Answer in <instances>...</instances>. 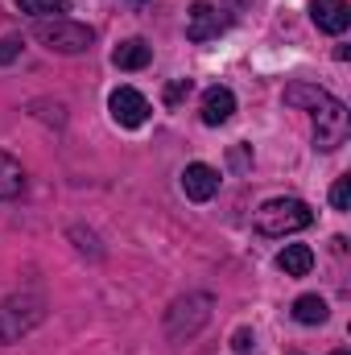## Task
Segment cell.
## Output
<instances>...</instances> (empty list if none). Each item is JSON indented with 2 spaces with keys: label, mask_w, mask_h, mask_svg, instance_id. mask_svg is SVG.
<instances>
[{
  "label": "cell",
  "mask_w": 351,
  "mask_h": 355,
  "mask_svg": "<svg viewBox=\"0 0 351 355\" xmlns=\"http://www.w3.org/2000/svg\"><path fill=\"white\" fill-rule=\"evenodd\" d=\"M314 223V211L302 198H273L257 211V232L261 236H293Z\"/></svg>",
  "instance_id": "6da1fadb"
},
{
  "label": "cell",
  "mask_w": 351,
  "mask_h": 355,
  "mask_svg": "<svg viewBox=\"0 0 351 355\" xmlns=\"http://www.w3.org/2000/svg\"><path fill=\"white\" fill-rule=\"evenodd\" d=\"M33 37H37L46 50H54V54H83V50H91V42H95L91 25L67 21V17H46V21H37V25H33Z\"/></svg>",
  "instance_id": "7a4b0ae2"
},
{
  "label": "cell",
  "mask_w": 351,
  "mask_h": 355,
  "mask_svg": "<svg viewBox=\"0 0 351 355\" xmlns=\"http://www.w3.org/2000/svg\"><path fill=\"white\" fill-rule=\"evenodd\" d=\"M310 116H314V149L331 153V149H339V145L348 141V132H351L348 107H343L331 91H327V95L310 107Z\"/></svg>",
  "instance_id": "3957f363"
},
{
  "label": "cell",
  "mask_w": 351,
  "mask_h": 355,
  "mask_svg": "<svg viewBox=\"0 0 351 355\" xmlns=\"http://www.w3.org/2000/svg\"><path fill=\"white\" fill-rule=\"evenodd\" d=\"M211 293H186V297H178L174 306H170V314H166V335L182 343V339H194L207 322H211Z\"/></svg>",
  "instance_id": "277c9868"
},
{
  "label": "cell",
  "mask_w": 351,
  "mask_h": 355,
  "mask_svg": "<svg viewBox=\"0 0 351 355\" xmlns=\"http://www.w3.org/2000/svg\"><path fill=\"white\" fill-rule=\"evenodd\" d=\"M46 318V302L37 293H21V297H8L0 306V343H17L25 331H33L37 322Z\"/></svg>",
  "instance_id": "5b68a950"
},
{
  "label": "cell",
  "mask_w": 351,
  "mask_h": 355,
  "mask_svg": "<svg viewBox=\"0 0 351 355\" xmlns=\"http://www.w3.org/2000/svg\"><path fill=\"white\" fill-rule=\"evenodd\" d=\"M108 112H112V120L120 128H141L149 120V99L132 87H116L108 95Z\"/></svg>",
  "instance_id": "8992f818"
},
{
  "label": "cell",
  "mask_w": 351,
  "mask_h": 355,
  "mask_svg": "<svg viewBox=\"0 0 351 355\" xmlns=\"http://www.w3.org/2000/svg\"><path fill=\"white\" fill-rule=\"evenodd\" d=\"M223 17H219V8L215 4H207V0H198L190 12H186V37L190 42H211V37H219L223 33Z\"/></svg>",
  "instance_id": "52a82bcc"
},
{
  "label": "cell",
  "mask_w": 351,
  "mask_h": 355,
  "mask_svg": "<svg viewBox=\"0 0 351 355\" xmlns=\"http://www.w3.org/2000/svg\"><path fill=\"white\" fill-rule=\"evenodd\" d=\"M310 21L323 29V33H348L351 25V8L348 0H310Z\"/></svg>",
  "instance_id": "ba28073f"
},
{
  "label": "cell",
  "mask_w": 351,
  "mask_h": 355,
  "mask_svg": "<svg viewBox=\"0 0 351 355\" xmlns=\"http://www.w3.org/2000/svg\"><path fill=\"white\" fill-rule=\"evenodd\" d=\"M182 190H186V198H194V202L215 198V194H219V170H211V166H203V162L186 166V170H182Z\"/></svg>",
  "instance_id": "9c48e42d"
},
{
  "label": "cell",
  "mask_w": 351,
  "mask_h": 355,
  "mask_svg": "<svg viewBox=\"0 0 351 355\" xmlns=\"http://www.w3.org/2000/svg\"><path fill=\"white\" fill-rule=\"evenodd\" d=\"M236 116V95L228 87H207L203 91V124H211V128H219V124H228Z\"/></svg>",
  "instance_id": "30bf717a"
},
{
  "label": "cell",
  "mask_w": 351,
  "mask_h": 355,
  "mask_svg": "<svg viewBox=\"0 0 351 355\" xmlns=\"http://www.w3.org/2000/svg\"><path fill=\"white\" fill-rule=\"evenodd\" d=\"M149 58H153V50L141 37H128V42H120L112 50V67L116 71H141V67H149Z\"/></svg>",
  "instance_id": "8fae6325"
},
{
  "label": "cell",
  "mask_w": 351,
  "mask_h": 355,
  "mask_svg": "<svg viewBox=\"0 0 351 355\" xmlns=\"http://www.w3.org/2000/svg\"><path fill=\"white\" fill-rule=\"evenodd\" d=\"M21 190H25V170H21V162L0 149V202L17 198Z\"/></svg>",
  "instance_id": "7c38bea8"
},
{
  "label": "cell",
  "mask_w": 351,
  "mask_h": 355,
  "mask_svg": "<svg viewBox=\"0 0 351 355\" xmlns=\"http://www.w3.org/2000/svg\"><path fill=\"white\" fill-rule=\"evenodd\" d=\"M293 318H298L302 327H323V322L331 318V306H327L318 293H302V297L293 302Z\"/></svg>",
  "instance_id": "4fadbf2b"
},
{
  "label": "cell",
  "mask_w": 351,
  "mask_h": 355,
  "mask_svg": "<svg viewBox=\"0 0 351 355\" xmlns=\"http://www.w3.org/2000/svg\"><path fill=\"white\" fill-rule=\"evenodd\" d=\"M277 265H281L285 277H306V272L314 268V252H310L306 244H285L281 257H277Z\"/></svg>",
  "instance_id": "5bb4252c"
},
{
  "label": "cell",
  "mask_w": 351,
  "mask_h": 355,
  "mask_svg": "<svg viewBox=\"0 0 351 355\" xmlns=\"http://www.w3.org/2000/svg\"><path fill=\"white\" fill-rule=\"evenodd\" d=\"M17 8L37 17V21H46V17H62L71 8V0H17Z\"/></svg>",
  "instance_id": "9a60e30c"
},
{
  "label": "cell",
  "mask_w": 351,
  "mask_h": 355,
  "mask_svg": "<svg viewBox=\"0 0 351 355\" xmlns=\"http://www.w3.org/2000/svg\"><path fill=\"white\" fill-rule=\"evenodd\" d=\"M331 207H335V211H348L351 207V178H339V182L331 186Z\"/></svg>",
  "instance_id": "2e32d148"
},
{
  "label": "cell",
  "mask_w": 351,
  "mask_h": 355,
  "mask_svg": "<svg viewBox=\"0 0 351 355\" xmlns=\"http://www.w3.org/2000/svg\"><path fill=\"white\" fill-rule=\"evenodd\" d=\"M21 50H25V42H21V37H4V42H0V67H8Z\"/></svg>",
  "instance_id": "e0dca14e"
},
{
  "label": "cell",
  "mask_w": 351,
  "mask_h": 355,
  "mask_svg": "<svg viewBox=\"0 0 351 355\" xmlns=\"http://www.w3.org/2000/svg\"><path fill=\"white\" fill-rule=\"evenodd\" d=\"M186 95H190V79H174V83H170V87H166V103H170V107H174V103H182V99H186Z\"/></svg>",
  "instance_id": "ac0fdd59"
},
{
  "label": "cell",
  "mask_w": 351,
  "mask_h": 355,
  "mask_svg": "<svg viewBox=\"0 0 351 355\" xmlns=\"http://www.w3.org/2000/svg\"><path fill=\"white\" fill-rule=\"evenodd\" d=\"M232 347H236L240 355L252 352V347H257V335H252V331H236V335H232Z\"/></svg>",
  "instance_id": "d6986e66"
},
{
  "label": "cell",
  "mask_w": 351,
  "mask_h": 355,
  "mask_svg": "<svg viewBox=\"0 0 351 355\" xmlns=\"http://www.w3.org/2000/svg\"><path fill=\"white\" fill-rule=\"evenodd\" d=\"M335 355H348V352H343V347H339V352H335Z\"/></svg>",
  "instance_id": "ffe728a7"
}]
</instances>
